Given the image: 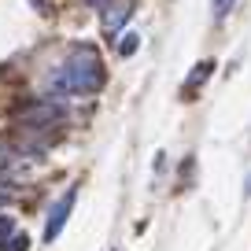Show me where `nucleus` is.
<instances>
[{"instance_id":"20e7f679","label":"nucleus","mask_w":251,"mask_h":251,"mask_svg":"<svg viewBox=\"0 0 251 251\" xmlns=\"http://www.w3.org/2000/svg\"><path fill=\"white\" fill-rule=\"evenodd\" d=\"M15 236V222L8 218V214H0V251H4V244Z\"/></svg>"},{"instance_id":"0eeeda50","label":"nucleus","mask_w":251,"mask_h":251,"mask_svg":"<svg viewBox=\"0 0 251 251\" xmlns=\"http://www.w3.org/2000/svg\"><path fill=\"white\" fill-rule=\"evenodd\" d=\"M137 41H141L137 33H126L122 45H118V52H122V55H133V52H137Z\"/></svg>"},{"instance_id":"f257e3e1","label":"nucleus","mask_w":251,"mask_h":251,"mask_svg":"<svg viewBox=\"0 0 251 251\" xmlns=\"http://www.w3.org/2000/svg\"><path fill=\"white\" fill-rule=\"evenodd\" d=\"M103 85V59L96 48H74L67 59L48 74V89L55 96H89Z\"/></svg>"},{"instance_id":"1a4fd4ad","label":"nucleus","mask_w":251,"mask_h":251,"mask_svg":"<svg viewBox=\"0 0 251 251\" xmlns=\"http://www.w3.org/2000/svg\"><path fill=\"white\" fill-rule=\"evenodd\" d=\"M85 4H107V0H85Z\"/></svg>"},{"instance_id":"39448f33","label":"nucleus","mask_w":251,"mask_h":251,"mask_svg":"<svg viewBox=\"0 0 251 251\" xmlns=\"http://www.w3.org/2000/svg\"><path fill=\"white\" fill-rule=\"evenodd\" d=\"M211 71H214V63H200L196 71H192V78H188V89H196L200 81H207V74H211Z\"/></svg>"},{"instance_id":"423d86ee","label":"nucleus","mask_w":251,"mask_h":251,"mask_svg":"<svg viewBox=\"0 0 251 251\" xmlns=\"http://www.w3.org/2000/svg\"><path fill=\"white\" fill-rule=\"evenodd\" d=\"M236 0H211V8H214V19H226L229 11H233Z\"/></svg>"},{"instance_id":"7ed1b4c3","label":"nucleus","mask_w":251,"mask_h":251,"mask_svg":"<svg viewBox=\"0 0 251 251\" xmlns=\"http://www.w3.org/2000/svg\"><path fill=\"white\" fill-rule=\"evenodd\" d=\"M133 8H137V0H107V8H103V30L118 33V30H122V23H129Z\"/></svg>"},{"instance_id":"6e6552de","label":"nucleus","mask_w":251,"mask_h":251,"mask_svg":"<svg viewBox=\"0 0 251 251\" xmlns=\"http://www.w3.org/2000/svg\"><path fill=\"white\" fill-rule=\"evenodd\" d=\"M26 248H30V240H26L23 233H15V236L8 240V244H4V251H26Z\"/></svg>"},{"instance_id":"f03ea898","label":"nucleus","mask_w":251,"mask_h":251,"mask_svg":"<svg viewBox=\"0 0 251 251\" xmlns=\"http://www.w3.org/2000/svg\"><path fill=\"white\" fill-rule=\"evenodd\" d=\"M74 200H78V188H67V192H63V196L52 203L48 222H45V240H48V244L63 233V226H67V218H71V211H74Z\"/></svg>"}]
</instances>
